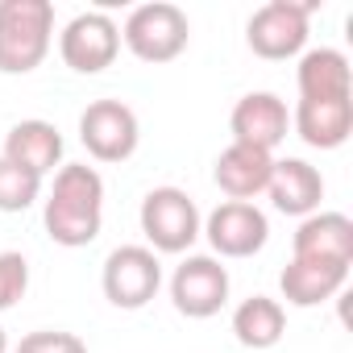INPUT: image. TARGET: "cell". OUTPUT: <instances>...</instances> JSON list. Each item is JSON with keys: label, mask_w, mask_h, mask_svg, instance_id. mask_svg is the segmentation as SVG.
Returning <instances> with one entry per match:
<instances>
[{"label": "cell", "mask_w": 353, "mask_h": 353, "mask_svg": "<svg viewBox=\"0 0 353 353\" xmlns=\"http://www.w3.org/2000/svg\"><path fill=\"white\" fill-rule=\"evenodd\" d=\"M100 216H104V179L92 166H63L54 174V192L46 200V233L67 245H92L100 233Z\"/></svg>", "instance_id": "1"}, {"label": "cell", "mask_w": 353, "mask_h": 353, "mask_svg": "<svg viewBox=\"0 0 353 353\" xmlns=\"http://www.w3.org/2000/svg\"><path fill=\"white\" fill-rule=\"evenodd\" d=\"M54 34L50 0H0V71L26 75L34 71Z\"/></svg>", "instance_id": "2"}, {"label": "cell", "mask_w": 353, "mask_h": 353, "mask_svg": "<svg viewBox=\"0 0 353 353\" xmlns=\"http://www.w3.org/2000/svg\"><path fill=\"white\" fill-rule=\"evenodd\" d=\"M121 38L141 63H170L174 54H183V46L192 38V26H188V13L179 5L154 0V5H137L129 13Z\"/></svg>", "instance_id": "3"}, {"label": "cell", "mask_w": 353, "mask_h": 353, "mask_svg": "<svg viewBox=\"0 0 353 353\" xmlns=\"http://www.w3.org/2000/svg\"><path fill=\"white\" fill-rule=\"evenodd\" d=\"M141 233L162 254H183L200 237V208L179 188H154L141 200Z\"/></svg>", "instance_id": "4"}, {"label": "cell", "mask_w": 353, "mask_h": 353, "mask_svg": "<svg viewBox=\"0 0 353 353\" xmlns=\"http://www.w3.org/2000/svg\"><path fill=\"white\" fill-rule=\"evenodd\" d=\"M104 295L108 303L133 312V307H145L154 295H158V283H162V266L154 258V250L145 245H121L104 258Z\"/></svg>", "instance_id": "5"}, {"label": "cell", "mask_w": 353, "mask_h": 353, "mask_svg": "<svg viewBox=\"0 0 353 353\" xmlns=\"http://www.w3.org/2000/svg\"><path fill=\"white\" fill-rule=\"evenodd\" d=\"M307 13H312V5H291V0H270V5H262L245 26L250 50L258 59L299 54L303 42H307Z\"/></svg>", "instance_id": "6"}, {"label": "cell", "mask_w": 353, "mask_h": 353, "mask_svg": "<svg viewBox=\"0 0 353 353\" xmlns=\"http://www.w3.org/2000/svg\"><path fill=\"white\" fill-rule=\"evenodd\" d=\"M170 299H174V307H179L183 316L208 320L229 299V270L216 258H208V254H192L183 266H174Z\"/></svg>", "instance_id": "7"}, {"label": "cell", "mask_w": 353, "mask_h": 353, "mask_svg": "<svg viewBox=\"0 0 353 353\" xmlns=\"http://www.w3.org/2000/svg\"><path fill=\"white\" fill-rule=\"evenodd\" d=\"M63 63L79 75H96L104 67H112L117 50H121V30L108 13H79L67 21L63 38H59Z\"/></svg>", "instance_id": "8"}, {"label": "cell", "mask_w": 353, "mask_h": 353, "mask_svg": "<svg viewBox=\"0 0 353 353\" xmlns=\"http://www.w3.org/2000/svg\"><path fill=\"white\" fill-rule=\"evenodd\" d=\"M79 141L100 162H125L137 150V117L121 100H96L79 117Z\"/></svg>", "instance_id": "9"}, {"label": "cell", "mask_w": 353, "mask_h": 353, "mask_svg": "<svg viewBox=\"0 0 353 353\" xmlns=\"http://www.w3.org/2000/svg\"><path fill=\"white\" fill-rule=\"evenodd\" d=\"M204 233H208V245H212L221 258H250V254H258V250L266 245L270 225H266V212H258L254 204L229 200V204H221V208L208 216Z\"/></svg>", "instance_id": "10"}, {"label": "cell", "mask_w": 353, "mask_h": 353, "mask_svg": "<svg viewBox=\"0 0 353 353\" xmlns=\"http://www.w3.org/2000/svg\"><path fill=\"white\" fill-rule=\"evenodd\" d=\"M229 125H233V141L237 145H254V150H266L270 154L287 137L291 117H287V104L274 92H250V96L237 100Z\"/></svg>", "instance_id": "11"}, {"label": "cell", "mask_w": 353, "mask_h": 353, "mask_svg": "<svg viewBox=\"0 0 353 353\" xmlns=\"http://www.w3.org/2000/svg\"><path fill=\"white\" fill-rule=\"evenodd\" d=\"M270 200L279 212L287 216H312L324 200V179H320V170L307 166L303 158H283L274 162L270 170V183H266Z\"/></svg>", "instance_id": "12"}, {"label": "cell", "mask_w": 353, "mask_h": 353, "mask_svg": "<svg viewBox=\"0 0 353 353\" xmlns=\"http://www.w3.org/2000/svg\"><path fill=\"white\" fill-rule=\"evenodd\" d=\"M270 170H274V158H270L266 150H254V145H237V141H233V145L216 158L212 179H216V188H221L229 200L250 204V196L266 192Z\"/></svg>", "instance_id": "13"}, {"label": "cell", "mask_w": 353, "mask_h": 353, "mask_svg": "<svg viewBox=\"0 0 353 353\" xmlns=\"http://www.w3.org/2000/svg\"><path fill=\"white\" fill-rule=\"evenodd\" d=\"M349 279V266L345 262H320V258H291V266L279 274V287H283V299L295 303V307H312V303H324L332 299Z\"/></svg>", "instance_id": "14"}, {"label": "cell", "mask_w": 353, "mask_h": 353, "mask_svg": "<svg viewBox=\"0 0 353 353\" xmlns=\"http://www.w3.org/2000/svg\"><path fill=\"white\" fill-rule=\"evenodd\" d=\"M5 158L42 179L63 158V133L50 121H17L5 137Z\"/></svg>", "instance_id": "15"}, {"label": "cell", "mask_w": 353, "mask_h": 353, "mask_svg": "<svg viewBox=\"0 0 353 353\" xmlns=\"http://www.w3.org/2000/svg\"><path fill=\"white\" fill-rule=\"evenodd\" d=\"M295 258L353 262V221L345 212H312L295 233Z\"/></svg>", "instance_id": "16"}, {"label": "cell", "mask_w": 353, "mask_h": 353, "mask_svg": "<svg viewBox=\"0 0 353 353\" xmlns=\"http://www.w3.org/2000/svg\"><path fill=\"white\" fill-rule=\"evenodd\" d=\"M295 129H299V137L307 145L336 150L353 133V100L349 96H336V100H299Z\"/></svg>", "instance_id": "17"}, {"label": "cell", "mask_w": 353, "mask_h": 353, "mask_svg": "<svg viewBox=\"0 0 353 353\" xmlns=\"http://www.w3.org/2000/svg\"><path fill=\"white\" fill-rule=\"evenodd\" d=\"M349 96V59L341 50H307L299 59V100H336Z\"/></svg>", "instance_id": "18"}, {"label": "cell", "mask_w": 353, "mask_h": 353, "mask_svg": "<svg viewBox=\"0 0 353 353\" xmlns=\"http://www.w3.org/2000/svg\"><path fill=\"white\" fill-rule=\"evenodd\" d=\"M283 328H287V312L270 295H250L233 312V332H237V341L245 349H270V345H279Z\"/></svg>", "instance_id": "19"}, {"label": "cell", "mask_w": 353, "mask_h": 353, "mask_svg": "<svg viewBox=\"0 0 353 353\" xmlns=\"http://www.w3.org/2000/svg\"><path fill=\"white\" fill-rule=\"evenodd\" d=\"M42 192V179L21 166H13L9 158H0V212H26Z\"/></svg>", "instance_id": "20"}, {"label": "cell", "mask_w": 353, "mask_h": 353, "mask_svg": "<svg viewBox=\"0 0 353 353\" xmlns=\"http://www.w3.org/2000/svg\"><path fill=\"white\" fill-rule=\"evenodd\" d=\"M26 287H30V262H26V254L5 250V254H0V312L13 307L26 295Z\"/></svg>", "instance_id": "21"}, {"label": "cell", "mask_w": 353, "mask_h": 353, "mask_svg": "<svg viewBox=\"0 0 353 353\" xmlns=\"http://www.w3.org/2000/svg\"><path fill=\"white\" fill-rule=\"evenodd\" d=\"M17 353H88V345L75 336V332H59V328H42V332H30Z\"/></svg>", "instance_id": "22"}, {"label": "cell", "mask_w": 353, "mask_h": 353, "mask_svg": "<svg viewBox=\"0 0 353 353\" xmlns=\"http://www.w3.org/2000/svg\"><path fill=\"white\" fill-rule=\"evenodd\" d=\"M9 349V336H5V328H0V353H5Z\"/></svg>", "instance_id": "23"}]
</instances>
